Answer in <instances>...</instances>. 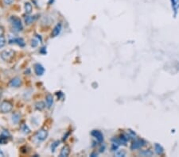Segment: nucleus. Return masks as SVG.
I'll return each instance as SVG.
<instances>
[{"instance_id":"1","label":"nucleus","mask_w":179,"mask_h":157,"mask_svg":"<svg viewBox=\"0 0 179 157\" xmlns=\"http://www.w3.org/2000/svg\"><path fill=\"white\" fill-rule=\"evenodd\" d=\"M10 22H11L13 29L15 31L19 32L23 29V24H22V21L20 20V18H18L15 16H13L10 17Z\"/></svg>"},{"instance_id":"2","label":"nucleus","mask_w":179,"mask_h":157,"mask_svg":"<svg viewBox=\"0 0 179 157\" xmlns=\"http://www.w3.org/2000/svg\"><path fill=\"white\" fill-rule=\"evenodd\" d=\"M0 56H1V58L3 59V61H10V59L14 56V51L11 50V49L4 50V51H3L1 52V54H0Z\"/></svg>"},{"instance_id":"3","label":"nucleus","mask_w":179,"mask_h":157,"mask_svg":"<svg viewBox=\"0 0 179 157\" xmlns=\"http://www.w3.org/2000/svg\"><path fill=\"white\" fill-rule=\"evenodd\" d=\"M12 108H13V106L10 102L4 101L2 102L1 106H0V111L3 113H6L10 112L12 110Z\"/></svg>"},{"instance_id":"4","label":"nucleus","mask_w":179,"mask_h":157,"mask_svg":"<svg viewBox=\"0 0 179 157\" xmlns=\"http://www.w3.org/2000/svg\"><path fill=\"white\" fill-rule=\"evenodd\" d=\"M47 135H48V132L46 129H40L37 133H36V139L37 141H43L46 139V137H47Z\"/></svg>"},{"instance_id":"5","label":"nucleus","mask_w":179,"mask_h":157,"mask_svg":"<svg viewBox=\"0 0 179 157\" xmlns=\"http://www.w3.org/2000/svg\"><path fill=\"white\" fill-rule=\"evenodd\" d=\"M34 72L37 75H42L45 73V68L44 67L40 64H34Z\"/></svg>"},{"instance_id":"6","label":"nucleus","mask_w":179,"mask_h":157,"mask_svg":"<svg viewBox=\"0 0 179 157\" xmlns=\"http://www.w3.org/2000/svg\"><path fill=\"white\" fill-rule=\"evenodd\" d=\"M92 136H93V137H95V138L96 139V141L99 142V143H100V142H102L103 141V140H104V136H103V134L99 132V131H98V130H93L92 132Z\"/></svg>"},{"instance_id":"7","label":"nucleus","mask_w":179,"mask_h":157,"mask_svg":"<svg viewBox=\"0 0 179 157\" xmlns=\"http://www.w3.org/2000/svg\"><path fill=\"white\" fill-rule=\"evenodd\" d=\"M61 29H62V26H61V24H57V25H56V26L53 28V32H52V36L53 37H57L60 33H61Z\"/></svg>"},{"instance_id":"8","label":"nucleus","mask_w":179,"mask_h":157,"mask_svg":"<svg viewBox=\"0 0 179 157\" xmlns=\"http://www.w3.org/2000/svg\"><path fill=\"white\" fill-rule=\"evenodd\" d=\"M22 81H21V78H18V77H15L14 78H12L11 81H10V86L11 87H18L21 85Z\"/></svg>"},{"instance_id":"9","label":"nucleus","mask_w":179,"mask_h":157,"mask_svg":"<svg viewBox=\"0 0 179 157\" xmlns=\"http://www.w3.org/2000/svg\"><path fill=\"white\" fill-rule=\"evenodd\" d=\"M69 152H70L69 147L65 145V146H64L62 148V149L61 151V153H60V156H61V157H66V156L69 155Z\"/></svg>"},{"instance_id":"10","label":"nucleus","mask_w":179,"mask_h":157,"mask_svg":"<svg viewBox=\"0 0 179 157\" xmlns=\"http://www.w3.org/2000/svg\"><path fill=\"white\" fill-rule=\"evenodd\" d=\"M46 106L49 109L52 107V106L53 104V98L51 94H48L46 97Z\"/></svg>"},{"instance_id":"11","label":"nucleus","mask_w":179,"mask_h":157,"mask_svg":"<svg viewBox=\"0 0 179 157\" xmlns=\"http://www.w3.org/2000/svg\"><path fill=\"white\" fill-rule=\"evenodd\" d=\"M144 142L143 141H141V140H137V141H135L133 144H132V145H131V149H137V148H140L141 146H143L144 144H143Z\"/></svg>"},{"instance_id":"12","label":"nucleus","mask_w":179,"mask_h":157,"mask_svg":"<svg viewBox=\"0 0 179 157\" xmlns=\"http://www.w3.org/2000/svg\"><path fill=\"white\" fill-rule=\"evenodd\" d=\"M10 43L11 44V43H17L18 45H20V46H22V47H23L24 45H25V42H24V41H23V38H15V39H13V40H10Z\"/></svg>"},{"instance_id":"13","label":"nucleus","mask_w":179,"mask_h":157,"mask_svg":"<svg viewBox=\"0 0 179 157\" xmlns=\"http://www.w3.org/2000/svg\"><path fill=\"white\" fill-rule=\"evenodd\" d=\"M19 120H20V114L18 113H14L12 115V122L16 124L19 122Z\"/></svg>"},{"instance_id":"14","label":"nucleus","mask_w":179,"mask_h":157,"mask_svg":"<svg viewBox=\"0 0 179 157\" xmlns=\"http://www.w3.org/2000/svg\"><path fill=\"white\" fill-rule=\"evenodd\" d=\"M35 108L38 110H42L45 108V103L43 102H38L35 104Z\"/></svg>"},{"instance_id":"15","label":"nucleus","mask_w":179,"mask_h":157,"mask_svg":"<svg viewBox=\"0 0 179 157\" xmlns=\"http://www.w3.org/2000/svg\"><path fill=\"white\" fill-rule=\"evenodd\" d=\"M25 10L26 14H30L32 11V5L30 3H25Z\"/></svg>"},{"instance_id":"16","label":"nucleus","mask_w":179,"mask_h":157,"mask_svg":"<svg viewBox=\"0 0 179 157\" xmlns=\"http://www.w3.org/2000/svg\"><path fill=\"white\" fill-rule=\"evenodd\" d=\"M6 42H7V41H6L5 37L3 36V35H2V36H0V49H1V48H3V47L5 46Z\"/></svg>"},{"instance_id":"17","label":"nucleus","mask_w":179,"mask_h":157,"mask_svg":"<svg viewBox=\"0 0 179 157\" xmlns=\"http://www.w3.org/2000/svg\"><path fill=\"white\" fill-rule=\"evenodd\" d=\"M22 130H23V132L24 133H29V132H30L29 127H28L26 125H25V124L22 125Z\"/></svg>"},{"instance_id":"18","label":"nucleus","mask_w":179,"mask_h":157,"mask_svg":"<svg viewBox=\"0 0 179 157\" xmlns=\"http://www.w3.org/2000/svg\"><path fill=\"white\" fill-rule=\"evenodd\" d=\"M173 3V7L175 10H177V7H179V0H172Z\"/></svg>"},{"instance_id":"19","label":"nucleus","mask_w":179,"mask_h":157,"mask_svg":"<svg viewBox=\"0 0 179 157\" xmlns=\"http://www.w3.org/2000/svg\"><path fill=\"white\" fill-rule=\"evenodd\" d=\"M155 150H156V152H157V153H162L163 152V148L159 145V144H155Z\"/></svg>"},{"instance_id":"20","label":"nucleus","mask_w":179,"mask_h":157,"mask_svg":"<svg viewBox=\"0 0 179 157\" xmlns=\"http://www.w3.org/2000/svg\"><path fill=\"white\" fill-rule=\"evenodd\" d=\"M59 144H60V141H55L53 144H52V145H51V151L53 152L56 150V148L59 145Z\"/></svg>"},{"instance_id":"21","label":"nucleus","mask_w":179,"mask_h":157,"mask_svg":"<svg viewBox=\"0 0 179 157\" xmlns=\"http://www.w3.org/2000/svg\"><path fill=\"white\" fill-rule=\"evenodd\" d=\"M115 155L116 156H124L125 155V152H123V151H119L115 153Z\"/></svg>"},{"instance_id":"22","label":"nucleus","mask_w":179,"mask_h":157,"mask_svg":"<svg viewBox=\"0 0 179 157\" xmlns=\"http://www.w3.org/2000/svg\"><path fill=\"white\" fill-rule=\"evenodd\" d=\"M32 21H33V18L32 17H27L26 18V22L27 24L31 23Z\"/></svg>"},{"instance_id":"23","label":"nucleus","mask_w":179,"mask_h":157,"mask_svg":"<svg viewBox=\"0 0 179 157\" xmlns=\"http://www.w3.org/2000/svg\"><path fill=\"white\" fill-rule=\"evenodd\" d=\"M141 154H142V155H152V152H147V151H145V152H141Z\"/></svg>"},{"instance_id":"24","label":"nucleus","mask_w":179,"mask_h":157,"mask_svg":"<svg viewBox=\"0 0 179 157\" xmlns=\"http://www.w3.org/2000/svg\"><path fill=\"white\" fill-rule=\"evenodd\" d=\"M14 0H3V2L6 5H10L13 3Z\"/></svg>"},{"instance_id":"25","label":"nucleus","mask_w":179,"mask_h":157,"mask_svg":"<svg viewBox=\"0 0 179 157\" xmlns=\"http://www.w3.org/2000/svg\"><path fill=\"white\" fill-rule=\"evenodd\" d=\"M31 45H32L33 47H36V46L37 45V41H36V40H33V41H32Z\"/></svg>"},{"instance_id":"26","label":"nucleus","mask_w":179,"mask_h":157,"mask_svg":"<svg viewBox=\"0 0 179 157\" xmlns=\"http://www.w3.org/2000/svg\"><path fill=\"white\" fill-rule=\"evenodd\" d=\"M3 34V28L0 26V36H2Z\"/></svg>"},{"instance_id":"27","label":"nucleus","mask_w":179,"mask_h":157,"mask_svg":"<svg viewBox=\"0 0 179 157\" xmlns=\"http://www.w3.org/2000/svg\"><path fill=\"white\" fill-rule=\"evenodd\" d=\"M0 156H4V153L3 152L2 150H0Z\"/></svg>"}]
</instances>
